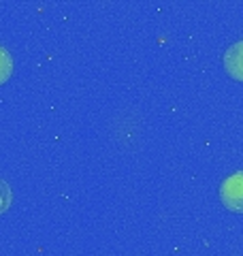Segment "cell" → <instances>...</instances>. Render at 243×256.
<instances>
[{"label":"cell","mask_w":243,"mask_h":256,"mask_svg":"<svg viewBox=\"0 0 243 256\" xmlns=\"http://www.w3.org/2000/svg\"><path fill=\"white\" fill-rule=\"evenodd\" d=\"M220 201L226 210L243 214V171L228 175L220 186Z\"/></svg>","instance_id":"1"},{"label":"cell","mask_w":243,"mask_h":256,"mask_svg":"<svg viewBox=\"0 0 243 256\" xmlns=\"http://www.w3.org/2000/svg\"><path fill=\"white\" fill-rule=\"evenodd\" d=\"M224 68L237 82H243V41L232 43L224 54Z\"/></svg>","instance_id":"2"},{"label":"cell","mask_w":243,"mask_h":256,"mask_svg":"<svg viewBox=\"0 0 243 256\" xmlns=\"http://www.w3.org/2000/svg\"><path fill=\"white\" fill-rule=\"evenodd\" d=\"M13 73V56L6 47L0 45V84H4Z\"/></svg>","instance_id":"3"},{"label":"cell","mask_w":243,"mask_h":256,"mask_svg":"<svg viewBox=\"0 0 243 256\" xmlns=\"http://www.w3.org/2000/svg\"><path fill=\"white\" fill-rule=\"evenodd\" d=\"M11 201H13L11 186H9V184H6L4 180H0V214H4L6 210H9Z\"/></svg>","instance_id":"4"}]
</instances>
